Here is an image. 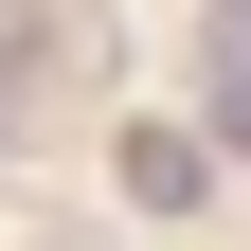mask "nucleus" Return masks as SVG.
<instances>
[{
    "instance_id": "2",
    "label": "nucleus",
    "mask_w": 251,
    "mask_h": 251,
    "mask_svg": "<svg viewBox=\"0 0 251 251\" xmlns=\"http://www.w3.org/2000/svg\"><path fill=\"white\" fill-rule=\"evenodd\" d=\"M215 126H233V144H251V36H233V72H215Z\"/></svg>"
},
{
    "instance_id": "1",
    "label": "nucleus",
    "mask_w": 251,
    "mask_h": 251,
    "mask_svg": "<svg viewBox=\"0 0 251 251\" xmlns=\"http://www.w3.org/2000/svg\"><path fill=\"white\" fill-rule=\"evenodd\" d=\"M126 198H144V215H198L215 198V144H198V126H144V144H126Z\"/></svg>"
}]
</instances>
